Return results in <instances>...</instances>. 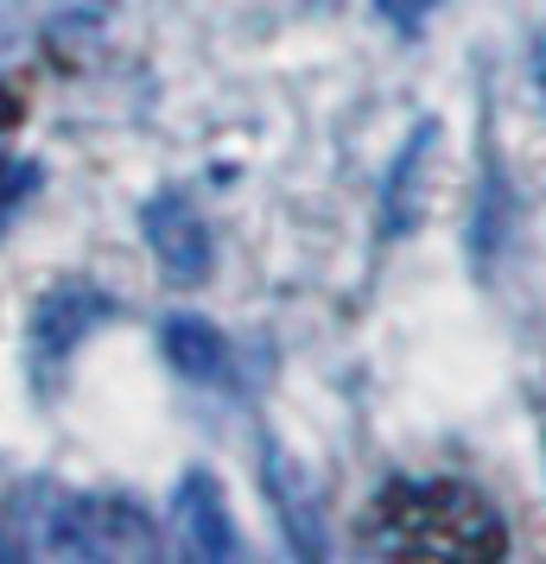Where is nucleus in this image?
<instances>
[{
    "label": "nucleus",
    "instance_id": "nucleus-11",
    "mask_svg": "<svg viewBox=\"0 0 546 564\" xmlns=\"http://www.w3.org/2000/svg\"><path fill=\"white\" fill-rule=\"evenodd\" d=\"M534 83H540V102H546V32L534 39Z\"/></svg>",
    "mask_w": 546,
    "mask_h": 564
},
{
    "label": "nucleus",
    "instance_id": "nucleus-6",
    "mask_svg": "<svg viewBox=\"0 0 546 564\" xmlns=\"http://www.w3.org/2000/svg\"><path fill=\"white\" fill-rule=\"evenodd\" d=\"M108 317H115V299H108V292H96V285H83V280L52 285V292L32 305V356L64 361L83 336L103 330Z\"/></svg>",
    "mask_w": 546,
    "mask_h": 564
},
{
    "label": "nucleus",
    "instance_id": "nucleus-4",
    "mask_svg": "<svg viewBox=\"0 0 546 564\" xmlns=\"http://www.w3.org/2000/svg\"><path fill=\"white\" fill-rule=\"evenodd\" d=\"M260 495H267V508H274V527H280V539H287L292 558H324V552H331L312 482H306L299 457H287V444H280L274 432L260 437Z\"/></svg>",
    "mask_w": 546,
    "mask_h": 564
},
{
    "label": "nucleus",
    "instance_id": "nucleus-3",
    "mask_svg": "<svg viewBox=\"0 0 546 564\" xmlns=\"http://www.w3.org/2000/svg\"><path fill=\"white\" fill-rule=\"evenodd\" d=\"M172 539H179L184 558H204V564H235L248 552L229 513V495L210 469H184L179 488H172Z\"/></svg>",
    "mask_w": 546,
    "mask_h": 564
},
{
    "label": "nucleus",
    "instance_id": "nucleus-8",
    "mask_svg": "<svg viewBox=\"0 0 546 564\" xmlns=\"http://www.w3.org/2000/svg\"><path fill=\"white\" fill-rule=\"evenodd\" d=\"M159 356L172 361V375H184L191 387H223L229 381V336L216 330L197 311H172L159 324Z\"/></svg>",
    "mask_w": 546,
    "mask_h": 564
},
{
    "label": "nucleus",
    "instance_id": "nucleus-1",
    "mask_svg": "<svg viewBox=\"0 0 546 564\" xmlns=\"http://www.w3.org/2000/svg\"><path fill=\"white\" fill-rule=\"evenodd\" d=\"M363 539L382 558L495 564L508 558V520L470 482H382L363 513Z\"/></svg>",
    "mask_w": 546,
    "mask_h": 564
},
{
    "label": "nucleus",
    "instance_id": "nucleus-5",
    "mask_svg": "<svg viewBox=\"0 0 546 564\" xmlns=\"http://www.w3.org/2000/svg\"><path fill=\"white\" fill-rule=\"evenodd\" d=\"M140 235H147V248H153V260L165 267V280H204L210 260H216V248H210V223L197 216V204L184 197V191H159V197H147V209H140Z\"/></svg>",
    "mask_w": 546,
    "mask_h": 564
},
{
    "label": "nucleus",
    "instance_id": "nucleus-10",
    "mask_svg": "<svg viewBox=\"0 0 546 564\" xmlns=\"http://www.w3.org/2000/svg\"><path fill=\"white\" fill-rule=\"evenodd\" d=\"M432 7H439V0H375V13H382L388 26H400V32H419Z\"/></svg>",
    "mask_w": 546,
    "mask_h": 564
},
{
    "label": "nucleus",
    "instance_id": "nucleus-7",
    "mask_svg": "<svg viewBox=\"0 0 546 564\" xmlns=\"http://www.w3.org/2000/svg\"><path fill=\"white\" fill-rule=\"evenodd\" d=\"M432 147H439V121L426 115V121H414V133L400 140V153H394V165H388V184H382V204H375L382 241L414 235V223H419V172H426Z\"/></svg>",
    "mask_w": 546,
    "mask_h": 564
},
{
    "label": "nucleus",
    "instance_id": "nucleus-9",
    "mask_svg": "<svg viewBox=\"0 0 546 564\" xmlns=\"http://www.w3.org/2000/svg\"><path fill=\"white\" fill-rule=\"evenodd\" d=\"M502 241H508V178H502V165L495 153H483V184H477V216H470V260H477V273L502 254Z\"/></svg>",
    "mask_w": 546,
    "mask_h": 564
},
{
    "label": "nucleus",
    "instance_id": "nucleus-2",
    "mask_svg": "<svg viewBox=\"0 0 546 564\" xmlns=\"http://www.w3.org/2000/svg\"><path fill=\"white\" fill-rule=\"evenodd\" d=\"M13 539H26V552L52 558H159V527L153 513L128 495H71L52 482H26L7 513Z\"/></svg>",
    "mask_w": 546,
    "mask_h": 564
}]
</instances>
